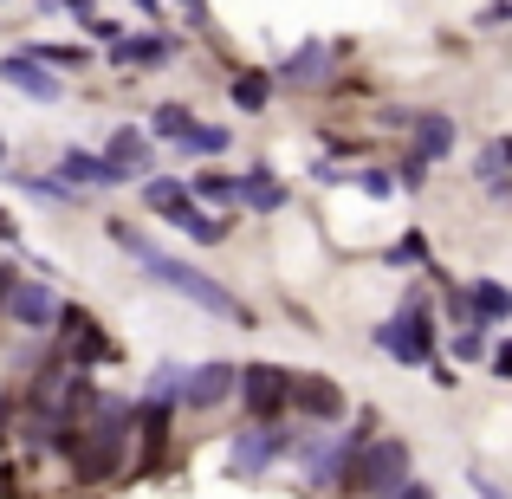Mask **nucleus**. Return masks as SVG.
Here are the masks:
<instances>
[{"label": "nucleus", "instance_id": "14", "mask_svg": "<svg viewBox=\"0 0 512 499\" xmlns=\"http://www.w3.org/2000/svg\"><path fill=\"white\" fill-rule=\"evenodd\" d=\"M143 188V208L150 214H163V221L175 227L188 208H195V188H188V175H150V182H137Z\"/></svg>", "mask_w": 512, "mask_h": 499}, {"label": "nucleus", "instance_id": "7", "mask_svg": "<svg viewBox=\"0 0 512 499\" xmlns=\"http://www.w3.org/2000/svg\"><path fill=\"white\" fill-rule=\"evenodd\" d=\"M59 357L72 363V370H91V363H111L117 344L104 337V325L85 312V305H65V318H59Z\"/></svg>", "mask_w": 512, "mask_h": 499}, {"label": "nucleus", "instance_id": "22", "mask_svg": "<svg viewBox=\"0 0 512 499\" xmlns=\"http://www.w3.org/2000/svg\"><path fill=\"white\" fill-rule=\"evenodd\" d=\"M175 227H182V234L195 240V247H221V240L234 234V221H227V214H208V208H188Z\"/></svg>", "mask_w": 512, "mask_h": 499}, {"label": "nucleus", "instance_id": "40", "mask_svg": "<svg viewBox=\"0 0 512 499\" xmlns=\"http://www.w3.org/2000/svg\"><path fill=\"white\" fill-rule=\"evenodd\" d=\"M0 169H7V130H0Z\"/></svg>", "mask_w": 512, "mask_h": 499}, {"label": "nucleus", "instance_id": "11", "mask_svg": "<svg viewBox=\"0 0 512 499\" xmlns=\"http://www.w3.org/2000/svg\"><path fill=\"white\" fill-rule=\"evenodd\" d=\"M52 175H59L65 188H78V195H91V188H124L117 169L104 163V150H78V143H65V150L52 156Z\"/></svg>", "mask_w": 512, "mask_h": 499}, {"label": "nucleus", "instance_id": "30", "mask_svg": "<svg viewBox=\"0 0 512 499\" xmlns=\"http://www.w3.org/2000/svg\"><path fill=\"white\" fill-rule=\"evenodd\" d=\"M33 59L52 65V72H78V65H85V52H78V46H33Z\"/></svg>", "mask_w": 512, "mask_h": 499}, {"label": "nucleus", "instance_id": "1", "mask_svg": "<svg viewBox=\"0 0 512 499\" xmlns=\"http://www.w3.org/2000/svg\"><path fill=\"white\" fill-rule=\"evenodd\" d=\"M137 266H143V273L156 279V286H169L175 299H188V305H195V312H214V318H227V325H240V331L253 325V312H247V305H240L234 292L221 286V279H208V273H201V266L175 260V253H163V247H150V253H143Z\"/></svg>", "mask_w": 512, "mask_h": 499}, {"label": "nucleus", "instance_id": "31", "mask_svg": "<svg viewBox=\"0 0 512 499\" xmlns=\"http://www.w3.org/2000/svg\"><path fill=\"white\" fill-rule=\"evenodd\" d=\"M428 169H435V163H422V156L409 150V156L396 163V188H422V182H428Z\"/></svg>", "mask_w": 512, "mask_h": 499}, {"label": "nucleus", "instance_id": "29", "mask_svg": "<svg viewBox=\"0 0 512 499\" xmlns=\"http://www.w3.org/2000/svg\"><path fill=\"white\" fill-rule=\"evenodd\" d=\"M389 266H428V234H402L389 247Z\"/></svg>", "mask_w": 512, "mask_h": 499}, {"label": "nucleus", "instance_id": "34", "mask_svg": "<svg viewBox=\"0 0 512 499\" xmlns=\"http://www.w3.org/2000/svg\"><path fill=\"white\" fill-rule=\"evenodd\" d=\"M493 376H500V383H512V337H500V344H493Z\"/></svg>", "mask_w": 512, "mask_h": 499}, {"label": "nucleus", "instance_id": "12", "mask_svg": "<svg viewBox=\"0 0 512 499\" xmlns=\"http://www.w3.org/2000/svg\"><path fill=\"white\" fill-rule=\"evenodd\" d=\"M292 409H299L305 422L331 428V422H344V415H350V396H344L338 376H299V389H292Z\"/></svg>", "mask_w": 512, "mask_h": 499}, {"label": "nucleus", "instance_id": "27", "mask_svg": "<svg viewBox=\"0 0 512 499\" xmlns=\"http://www.w3.org/2000/svg\"><path fill=\"white\" fill-rule=\"evenodd\" d=\"M493 175H512V137L487 143V150L474 156V182H493Z\"/></svg>", "mask_w": 512, "mask_h": 499}, {"label": "nucleus", "instance_id": "4", "mask_svg": "<svg viewBox=\"0 0 512 499\" xmlns=\"http://www.w3.org/2000/svg\"><path fill=\"white\" fill-rule=\"evenodd\" d=\"M292 448H299V435H292L286 422H247L227 441V467H234L240 480H260V474H273L279 461H292Z\"/></svg>", "mask_w": 512, "mask_h": 499}, {"label": "nucleus", "instance_id": "13", "mask_svg": "<svg viewBox=\"0 0 512 499\" xmlns=\"http://www.w3.org/2000/svg\"><path fill=\"white\" fill-rule=\"evenodd\" d=\"M409 143H415V156H422V163H441V156H454V143H461V124H454L448 111H415Z\"/></svg>", "mask_w": 512, "mask_h": 499}, {"label": "nucleus", "instance_id": "35", "mask_svg": "<svg viewBox=\"0 0 512 499\" xmlns=\"http://www.w3.org/2000/svg\"><path fill=\"white\" fill-rule=\"evenodd\" d=\"M175 7L188 13V26H195V33H208V0H175Z\"/></svg>", "mask_w": 512, "mask_h": 499}, {"label": "nucleus", "instance_id": "18", "mask_svg": "<svg viewBox=\"0 0 512 499\" xmlns=\"http://www.w3.org/2000/svg\"><path fill=\"white\" fill-rule=\"evenodd\" d=\"M188 188H195V208H240V175H227V169H201V175H188Z\"/></svg>", "mask_w": 512, "mask_h": 499}, {"label": "nucleus", "instance_id": "20", "mask_svg": "<svg viewBox=\"0 0 512 499\" xmlns=\"http://www.w3.org/2000/svg\"><path fill=\"white\" fill-rule=\"evenodd\" d=\"M240 201H247L253 214H279V208L292 201V188L279 182L273 169H253V175H240Z\"/></svg>", "mask_w": 512, "mask_h": 499}, {"label": "nucleus", "instance_id": "10", "mask_svg": "<svg viewBox=\"0 0 512 499\" xmlns=\"http://www.w3.org/2000/svg\"><path fill=\"white\" fill-rule=\"evenodd\" d=\"M0 78H7L20 98H33V104H59L65 98V78L52 72V65H39L33 52H7V59H0Z\"/></svg>", "mask_w": 512, "mask_h": 499}, {"label": "nucleus", "instance_id": "28", "mask_svg": "<svg viewBox=\"0 0 512 499\" xmlns=\"http://www.w3.org/2000/svg\"><path fill=\"white\" fill-rule=\"evenodd\" d=\"M344 182L357 188V195H370V201H389V195H396V175H389V169H350Z\"/></svg>", "mask_w": 512, "mask_h": 499}, {"label": "nucleus", "instance_id": "8", "mask_svg": "<svg viewBox=\"0 0 512 499\" xmlns=\"http://www.w3.org/2000/svg\"><path fill=\"white\" fill-rule=\"evenodd\" d=\"M234 396H240V363L214 357V363H195V370H188L182 409H195V415H214L221 402H234Z\"/></svg>", "mask_w": 512, "mask_h": 499}, {"label": "nucleus", "instance_id": "37", "mask_svg": "<svg viewBox=\"0 0 512 499\" xmlns=\"http://www.w3.org/2000/svg\"><path fill=\"white\" fill-rule=\"evenodd\" d=\"M0 240H7V247L20 240V221H13V214H0Z\"/></svg>", "mask_w": 512, "mask_h": 499}, {"label": "nucleus", "instance_id": "15", "mask_svg": "<svg viewBox=\"0 0 512 499\" xmlns=\"http://www.w3.org/2000/svg\"><path fill=\"white\" fill-rule=\"evenodd\" d=\"M325 72H331V46H318V39H305L299 52H292L286 65H279V85H299V91H318L325 85Z\"/></svg>", "mask_w": 512, "mask_h": 499}, {"label": "nucleus", "instance_id": "39", "mask_svg": "<svg viewBox=\"0 0 512 499\" xmlns=\"http://www.w3.org/2000/svg\"><path fill=\"white\" fill-rule=\"evenodd\" d=\"M137 7H143V13H150V20H156V13H163V0H137Z\"/></svg>", "mask_w": 512, "mask_h": 499}, {"label": "nucleus", "instance_id": "6", "mask_svg": "<svg viewBox=\"0 0 512 499\" xmlns=\"http://www.w3.org/2000/svg\"><path fill=\"white\" fill-rule=\"evenodd\" d=\"M0 312H7V325H20V331H59L65 299H59V286H46V279H13L7 299H0Z\"/></svg>", "mask_w": 512, "mask_h": 499}, {"label": "nucleus", "instance_id": "23", "mask_svg": "<svg viewBox=\"0 0 512 499\" xmlns=\"http://www.w3.org/2000/svg\"><path fill=\"white\" fill-rule=\"evenodd\" d=\"M188 130H195V111H188V104H156V111H150V137L175 143V150L188 143Z\"/></svg>", "mask_w": 512, "mask_h": 499}, {"label": "nucleus", "instance_id": "21", "mask_svg": "<svg viewBox=\"0 0 512 499\" xmlns=\"http://www.w3.org/2000/svg\"><path fill=\"white\" fill-rule=\"evenodd\" d=\"M273 91H279V78H266V72H240L234 85H227V98H234V111L260 117L266 104H273Z\"/></svg>", "mask_w": 512, "mask_h": 499}, {"label": "nucleus", "instance_id": "24", "mask_svg": "<svg viewBox=\"0 0 512 499\" xmlns=\"http://www.w3.org/2000/svg\"><path fill=\"white\" fill-rule=\"evenodd\" d=\"M182 389H188V370L175 357H163L150 370V402H163V409H175V402H182Z\"/></svg>", "mask_w": 512, "mask_h": 499}, {"label": "nucleus", "instance_id": "32", "mask_svg": "<svg viewBox=\"0 0 512 499\" xmlns=\"http://www.w3.org/2000/svg\"><path fill=\"white\" fill-rule=\"evenodd\" d=\"M467 487H474L480 499H512V493L500 487V480H493V474H487V467H467Z\"/></svg>", "mask_w": 512, "mask_h": 499}, {"label": "nucleus", "instance_id": "3", "mask_svg": "<svg viewBox=\"0 0 512 499\" xmlns=\"http://www.w3.org/2000/svg\"><path fill=\"white\" fill-rule=\"evenodd\" d=\"M409 441L402 435H376V441H363V454H357V467H350V487L344 493H363V499H383V493H396V487H409Z\"/></svg>", "mask_w": 512, "mask_h": 499}, {"label": "nucleus", "instance_id": "38", "mask_svg": "<svg viewBox=\"0 0 512 499\" xmlns=\"http://www.w3.org/2000/svg\"><path fill=\"white\" fill-rule=\"evenodd\" d=\"M52 7H72L78 20H91V0H52Z\"/></svg>", "mask_w": 512, "mask_h": 499}, {"label": "nucleus", "instance_id": "5", "mask_svg": "<svg viewBox=\"0 0 512 499\" xmlns=\"http://www.w3.org/2000/svg\"><path fill=\"white\" fill-rule=\"evenodd\" d=\"M292 389H299V376L286 363H240V409L253 422H279L292 409Z\"/></svg>", "mask_w": 512, "mask_h": 499}, {"label": "nucleus", "instance_id": "26", "mask_svg": "<svg viewBox=\"0 0 512 499\" xmlns=\"http://www.w3.org/2000/svg\"><path fill=\"white\" fill-rule=\"evenodd\" d=\"M448 350H454V363H487V357H493V344H487V325H454Z\"/></svg>", "mask_w": 512, "mask_h": 499}, {"label": "nucleus", "instance_id": "16", "mask_svg": "<svg viewBox=\"0 0 512 499\" xmlns=\"http://www.w3.org/2000/svg\"><path fill=\"white\" fill-rule=\"evenodd\" d=\"M175 52H182L175 39L143 33V39H117V46H111V65H124V72H150V65H169Z\"/></svg>", "mask_w": 512, "mask_h": 499}, {"label": "nucleus", "instance_id": "36", "mask_svg": "<svg viewBox=\"0 0 512 499\" xmlns=\"http://www.w3.org/2000/svg\"><path fill=\"white\" fill-rule=\"evenodd\" d=\"M383 499H435V487H428V480H409V487H396V493H383Z\"/></svg>", "mask_w": 512, "mask_h": 499}, {"label": "nucleus", "instance_id": "2", "mask_svg": "<svg viewBox=\"0 0 512 499\" xmlns=\"http://www.w3.org/2000/svg\"><path fill=\"white\" fill-rule=\"evenodd\" d=\"M376 337V350H383L389 363H402V370H435V299H428L422 286H409L402 292V312L396 318H383V325L370 331Z\"/></svg>", "mask_w": 512, "mask_h": 499}, {"label": "nucleus", "instance_id": "33", "mask_svg": "<svg viewBox=\"0 0 512 499\" xmlns=\"http://www.w3.org/2000/svg\"><path fill=\"white\" fill-rule=\"evenodd\" d=\"M506 20H512V0H493V7H480V13H474L480 33H493V26H506Z\"/></svg>", "mask_w": 512, "mask_h": 499}, {"label": "nucleus", "instance_id": "9", "mask_svg": "<svg viewBox=\"0 0 512 499\" xmlns=\"http://www.w3.org/2000/svg\"><path fill=\"white\" fill-rule=\"evenodd\" d=\"M104 163L117 169V182H150L156 175V143L143 124H117L111 137H104Z\"/></svg>", "mask_w": 512, "mask_h": 499}, {"label": "nucleus", "instance_id": "19", "mask_svg": "<svg viewBox=\"0 0 512 499\" xmlns=\"http://www.w3.org/2000/svg\"><path fill=\"white\" fill-rule=\"evenodd\" d=\"M7 182L20 188V195L46 201V208H78V201H85V195H78V188H65V182H59V175H52V169H46V175H33V169H13Z\"/></svg>", "mask_w": 512, "mask_h": 499}, {"label": "nucleus", "instance_id": "25", "mask_svg": "<svg viewBox=\"0 0 512 499\" xmlns=\"http://www.w3.org/2000/svg\"><path fill=\"white\" fill-rule=\"evenodd\" d=\"M227 143H234V130L201 124V117H195V130H188V143H182V150H188V156H201V163H214V156H227Z\"/></svg>", "mask_w": 512, "mask_h": 499}, {"label": "nucleus", "instance_id": "17", "mask_svg": "<svg viewBox=\"0 0 512 499\" xmlns=\"http://www.w3.org/2000/svg\"><path fill=\"white\" fill-rule=\"evenodd\" d=\"M467 305H474V325H506L512 318V286L506 279H467Z\"/></svg>", "mask_w": 512, "mask_h": 499}]
</instances>
